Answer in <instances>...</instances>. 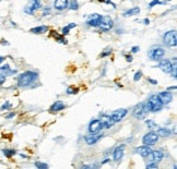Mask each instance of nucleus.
I'll list each match as a JSON object with an SVG mask.
<instances>
[{"instance_id":"ea45409f","label":"nucleus","mask_w":177,"mask_h":169,"mask_svg":"<svg viewBox=\"0 0 177 169\" xmlns=\"http://www.w3.org/2000/svg\"><path fill=\"white\" fill-rule=\"evenodd\" d=\"M126 59H127V61H129V62H131V61H132V57H131V56H126Z\"/></svg>"},{"instance_id":"7c9ffc66","label":"nucleus","mask_w":177,"mask_h":169,"mask_svg":"<svg viewBox=\"0 0 177 169\" xmlns=\"http://www.w3.org/2000/svg\"><path fill=\"white\" fill-rule=\"evenodd\" d=\"M112 51H113V50L110 49V48H108V49H107V50H105V51L102 52V54H101V57H102V58H104V57H107V56H110Z\"/></svg>"},{"instance_id":"4468645a","label":"nucleus","mask_w":177,"mask_h":169,"mask_svg":"<svg viewBox=\"0 0 177 169\" xmlns=\"http://www.w3.org/2000/svg\"><path fill=\"white\" fill-rule=\"evenodd\" d=\"M159 68L161 69L163 72L165 73H171L172 72V62L168 59H163L160 60Z\"/></svg>"},{"instance_id":"f3484780","label":"nucleus","mask_w":177,"mask_h":169,"mask_svg":"<svg viewBox=\"0 0 177 169\" xmlns=\"http://www.w3.org/2000/svg\"><path fill=\"white\" fill-rule=\"evenodd\" d=\"M68 5H69V0H55L54 1V7L58 11L65 10L68 8Z\"/></svg>"},{"instance_id":"bb28decb","label":"nucleus","mask_w":177,"mask_h":169,"mask_svg":"<svg viewBox=\"0 0 177 169\" xmlns=\"http://www.w3.org/2000/svg\"><path fill=\"white\" fill-rule=\"evenodd\" d=\"M35 167L38 169H47L48 168V165L45 164V163H42V161H36L35 163Z\"/></svg>"},{"instance_id":"423d86ee","label":"nucleus","mask_w":177,"mask_h":169,"mask_svg":"<svg viewBox=\"0 0 177 169\" xmlns=\"http://www.w3.org/2000/svg\"><path fill=\"white\" fill-rule=\"evenodd\" d=\"M157 141H159V135H157L156 132H154V131L146 133V135H143V138H142V143H143V145H148V146L154 145Z\"/></svg>"},{"instance_id":"4c0bfd02","label":"nucleus","mask_w":177,"mask_h":169,"mask_svg":"<svg viewBox=\"0 0 177 169\" xmlns=\"http://www.w3.org/2000/svg\"><path fill=\"white\" fill-rule=\"evenodd\" d=\"M139 50H140V48H139V46H135V47H132V49H131V51L135 54V52H138Z\"/></svg>"},{"instance_id":"cd10ccee","label":"nucleus","mask_w":177,"mask_h":169,"mask_svg":"<svg viewBox=\"0 0 177 169\" xmlns=\"http://www.w3.org/2000/svg\"><path fill=\"white\" fill-rule=\"evenodd\" d=\"M146 123L148 125V128H150V129H155V128H157V125L154 122L153 120H146Z\"/></svg>"},{"instance_id":"c85d7f7f","label":"nucleus","mask_w":177,"mask_h":169,"mask_svg":"<svg viewBox=\"0 0 177 169\" xmlns=\"http://www.w3.org/2000/svg\"><path fill=\"white\" fill-rule=\"evenodd\" d=\"M67 94H70V95H74V94H77L79 92V89H77V87H68L67 89Z\"/></svg>"},{"instance_id":"37998d69","label":"nucleus","mask_w":177,"mask_h":169,"mask_svg":"<svg viewBox=\"0 0 177 169\" xmlns=\"http://www.w3.org/2000/svg\"><path fill=\"white\" fill-rule=\"evenodd\" d=\"M150 23V22H149V20L148 19H146V20H144V24H149Z\"/></svg>"},{"instance_id":"20e7f679","label":"nucleus","mask_w":177,"mask_h":169,"mask_svg":"<svg viewBox=\"0 0 177 169\" xmlns=\"http://www.w3.org/2000/svg\"><path fill=\"white\" fill-rule=\"evenodd\" d=\"M164 55L165 50L161 46H154L149 50V58L151 60H154V61H160L161 59H163Z\"/></svg>"},{"instance_id":"1a4fd4ad","label":"nucleus","mask_w":177,"mask_h":169,"mask_svg":"<svg viewBox=\"0 0 177 169\" xmlns=\"http://www.w3.org/2000/svg\"><path fill=\"white\" fill-rule=\"evenodd\" d=\"M101 129H103L102 125V121L99 119H94L92 120L90 125H88V131L90 133H99L101 131Z\"/></svg>"},{"instance_id":"473e14b6","label":"nucleus","mask_w":177,"mask_h":169,"mask_svg":"<svg viewBox=\"0 0 177 169\" xmlns=\"http://www.w3.org/2000/svg\"><path fill=\"white\" fill-rule=\"evenodd\" d=\"M10 108H11V104L9 103V101H5V104L1 106V108H0V109H1V110H5V109H10Z\"/></svg>"},{"instance_id":"0eeeda50","label":"nucleus","mask_w":177,"mask_h":169,"mask_svg":"<svg viewBox=\"0 0 177 169\" xmlns=\"http://www.w3.org/2000/svg\"><path fill=\"white\" fill-rule=\"evenodd\" d=\"M99 26L102 31L107 32V31H110V30L113 29V26H114V21H113V19L110 18V16H102L101 23H99Z\"/></svg>"},{"instance_id":"a878e982","label":"nucleus","mask_w":177,"mask_h":169,"mask_svg":"<svg viewBox=\"0 0 177 169\" xmlns=\"http://www.w3.org/2000/svg\"><path fill=\"white\" fill-rule=\"evenodd\" d=\"M3 155H5V157H8V158H10V157H12L13 155H16V152L14 151V150H3Z\"/></svg>"},{"instance_id":"39448f33","label":"nucleus","mask_w":177,"mask_h":169,"mask_svg":"<svg viewBox=\"0 0 177 169\" xmlns=\"http://www.w3.org/2000/svg\"><path fill=\"white\" fill-rule=\"evenodd\" d=\"M163 42L166 46L175 47L177 45V32L175 30L166 32L163 36Z\"/></svg>"},{"instance_id":"9d476101","label":"nucleus","mask_w":177,"mask_h":169,"mask_svg":"<svg viewBox=\"0 0 177 169\" xmlns=\"http://www.w3.org/2000/svg\"><path fill=\"white\" fill-rule=\"evenodd\" d=\"M101 20H102L101 14H99V13H93V14H91V16H88L86 24L90 26H93V27H96L101 23Z\"/></svg>"},{"instance_id":"c9c22d12","label":"nucleus","mask_w":177,"mask_h":169,"mask_svg":"<svg viewBox=\"0 0 177 169\" xmlns=\"http://www.w3.org/2000/svg\"><path fill=\"white\" fill-rule=\"evenodd\" d=\"M146 168H154V169H156L157 168V165L155 164V163H152V164H149V165H146Z\"/></svg>"},{"instance_id":"2eb2a0df","label":"nucleus","mask_w":177,"mask_h":169,"mask_svg":"<svg viewBox=\"0 0 177 169\" xmlns=\"http://www.w3.org/2000/svg\"><path fill=\"white\" fill-rule=\"evenodd\" d=\"M125 144H121L119 145L118 147H116L113 152V157H114V160L115 161H119L120 159L122 158L124 156V151H125Z\"/></svg>"},{"instance_id":"6ab92c4d","label":"nucleus","mask_w":177,"mask_h":169,"mask_svg":"<svg viewBox=\"0 0 177 169\" xmlns=\"http://www.w3.org/2000/svg\"><path fill=\"white\" fill-rule=\"evenodd\" d=\"M101 121H102V125H103V128H105V129H110V128H112L115 123L114 121L110 119V117H108V116H103Z\"/></svg>"},{"instance_id":"79ce46f5","label":"nucleus","mask_w":177,"mask_h":169,"mask_svg":"<svg viewBox=\"0 0 177 169\" xmlns=\"http://www.w3.org/2000/svg\"><path fill=\"white\" fill-rule=\"evenodd\" d=\"M171 90H176V86H173V87H168L167 91H171Z\"/></svg>"},{"instance_id":"c03bdc74","label":"nucleus","mask_w":177,"mask_h":169,"mask_svg":"<svg viewBox=\"0 0 177 169\" xmlns=\"http://www.w3.org/2000/svg\"><path fill=\"white\" fill-rule=\"evenodd\" d=\"M3 60H5V57H0V63L2 62Z\"/></svg>"},{"instance_id":"f257e3e1","label":"nucleus","mask_w":177,"mask_h":169,"mask_svg":"<svg viewBox=\"0 0 177 169\" xmlns=\"http://www.w3.org/2000/svg\"><path fill=\"white\" fill-rule=\"evenodd\" d=\"M38 78V73L34 71H26V72L20 74L18 78V85L20 87H26L31 85L34 81Z\"/></svg>"},{"instance_id":"f8f14e48","label":"nucleus","mask_w":177,"mask_h":169,"mask_svg":"<svg viewBox=\"0 0 177 169\" xmlns=\"http://www.w3.org/2000/svg\"><path fill=\"white\" fill-rule=\"evenodd\" d=\"M41 8V2H39V0H31L29 3V5L25 8V12L27 14H32L34 13V11L38 10Z\"/></svg>"},{"instance_id":"aec40b11","label":"nucleus","mask_w":177,"mask_h":169,"mask_svg":"<svg viewBox=\"0 0 177 169\" xmlns=\"http://www.w3.org/2000/svg\"><path fill=\"white\" fill-rule=\"evenodd\" d=\"M65 104H63V101L61 100H57V101H55L54 104L50 106V110L52 111H60V110H63V109H65Z\"/></svg>"},{"instance_id":"7ed1b4c3","label":"nucleus","mask_w":177,"mask_h":169,"mask_svg":"<svg viewBox=\"0 0 177 169\" xmlns=\"http://www.w3.org/2000/svg\"><path fill=\"white\" fill-rule=\"evenodd\" d=\"M150 112L149 110V107L146 103H139L137 106L133 108V111H132V116L137 119L141 120V119H144V118L148 116V114Z\"/></svg>"},{"instance_id":"72a5a7b5","label":"nucleus","mask_w":177,"mask_h":169,"mask_svg":"<svg viewBox=\"0 0 177 169\" xmlns=\"http://www.w3.org/2000/svg\"><path fill=\"white\" fill-rule=\"evenodd\" d=\"M69 32H70V27L69 26H65L63 29V35H66V34H69Z\"/></svg>"},{"instance_id":"4be33fe9","label":"nucleus","mask_w":177,"mask_h":169,"mask_svg":"<svg viewBox=\"0 0 177 169\" xmlns=\"http://www.w3.org/2000/svg\"><path fill=\"white\" fill-rule=\"evenodd\" d=\"M157 135L159 136H163V138H167V136H169V135L172 134V131L168 130V129H166V128H160L159 130H157Z\"/></svg>"},{"instance_id":"a211bd4d","label":"nucleus","mask_w":177,"mask_h":169,"mask_svg":"<svg viewBox=\"0 0 177 169\" xmlns=\"http://www.w3.org/2000/svg\"><path fill=\"white\" fill-rule=\"evenodd\" d=\"M149 156H151L152 161H154V163H159V161H161L162 159H163V157H164V153L161 151H152L151 154H150Z\"/></svg>"},{"instance_id":"2f4dec72","label":"nucleus","mask_w":177,"mask_h":169,"mask_svg":"<svg viewBox=\"0 0 177 169\" xmlns=\"http://www.w3.org/2000/svg\"><path fill=\"white\" fill-rule=\"evenodd\" d=\"M141 76H142V72H141L140 70L137 71V72L135 73V76H133V80L135 81H139L141 79Z\"/></svg>"},{"instance_id":"f704fd0d","label":"nucleus","mask_w":177,"mask_h":169,"mask_svg":"<svg viewBox=\"0 0 177 169\" xmlns=\"http://www.w3.org/2000/svg\"><path fill=\"white\" fill-rule=\"evenodd\" d=\"M5 82V76L2 74V73H0V84H3Z\"/></svg>"},{"instance_id":"dca6fc26","label":"nucleus","mask_w":177,"mask_h":169,"mask_svg":"<svg viewBox=\"0 0 177 169\" xmlns=\"http://www.w3.org/2000/svg\"><path fill=\"white\" fill-rule=\"evenodd\" d=\"M157 96L160 97V99L162 100V103L164 105L166 104H169L171 101L173 100V95L171 92L168 91H165V92H161V93H159V95Z\"/></svg>"},{"instance_id":"49530a36","label":"nucleus","mask_w":177,"mask_h":169,"mask_svg":"<svg viewBox=\"0 0 177 169\" xmlns=\"http://www.w3.org/2000/svg\"><path fill=\"white\" fill-rule=\"evenodd\" d=\"M0 1H1V0H0Z\"/></svg>"},{"instance_id":"6e6552de","label":"nucleus","mask_w":177,"mask_h":169,"mask_svg":"<svg viewBox=\"0 0 177 169\" xmlns=\"http://www.w3.org/2000/svg\"><path fill=\"white\" fill-rule=\"evenodd\" d=\"M128 114L127 109H125V108H119V109L115 110L110 117V119L116 123V122H120V121L126 117V114Z\"/></svg>"},{"instance_id":"e433bc0d","label":"nucleus","mask_w":177,"mask_h":169,"mask_svg":"<svg viewBox=\"0 0 177 169\" xmlns=\"http://www.w3.org/2000/svg\"><path fill=\"white\" fill-rule=\"evenodd\" d=\"M49 13H50V8H45L43 16H47V14H49Z\"/></svg>"},{"instance_id":"a19ab883","label":"nucleus","mask_w":177,"mask_h":169,"mask_svg":"<svg viewBox=\"0 0 177 169\" xmlns=\"http://www.w3.org/2000/svg\"><path fill=\"white\" fill-rule=\"evenodd\" d=\"M14 116H16V114H14V112H12V114H9L8 116H7V118H8V119H10V118L14 117Z\"/></svg>"},{"instance_id":"b1692460","label":"nucleus","mask_w":177,"mask_h":169,"mask_svg":"<svg viewBox=\"0 0 177 169\" xmlns=\"http://www.w3.org/2000/svg\"><path fill=\"white\" fill-rule=\"evenodd\" d=\"M0 71L2 73H7V74H13V73H16V71L14 70H11L10 67H9V65H2V67H0Z\"/></svg>"},{"instance_id":"393cba45","label":"nucleus","mask_w":177,"mask_h":169,"mask_svg":"<svg viewBox=\"0 0 177 169\" xmlns=\"http://www.w3.org/2000/svg\"><path fill=\"white\" fill-rule=\"evenodd\" d=\"M68 8L71 9V10H78L79 9V3L77 0H71L69 1V5H68Z\"/></svg>"},{"instance_id":"ddd939ff","label":"nucleus","mask_w":177,"mask_h":169,"mask_svg":"<svg viewBox=\"0 0 177 169\" xmlns=\"http://www.w3.org/2000/svg\"><path fill=\"white\" fill-rule=\"evenodd\" d=\"M151 152H152V150L150 148V146H148V145H142V146H139V147H137V148H135V153H137V154H139L140 156H142V157H149V155L151 154Z\"/></svg>"},{"instance_id":"412c9836","label":"nucleus","mask_w":177,"mask_h":169,"mask_svg":"<svg viewBox=\"0 0 177 169\" xmlns=\"http://www.w3.org/2000/svg\"><path fill=\"white\" fill-rule=\"evenodd\" d=\"M48 31V26L46 25H41V26H36V27H33L31 29V32L34 34H44Z\"/></svg>"},{"instance_id":"c756f323","label":"nucleus","mask_w":177,"mask_h":169,"mask_svg":"<svg viewBox=\"0 0 177 169\" xmlns=\"http://www.w3.org/2000/svg\"><path fill=\"white\" fill-rule=\"evenodd\" d=\"M163 5V2H161L160 0H152L151 2H150V5H149V8H153L154 5Z\"/></svg>"},{"instance_id":"a18cd8bd","label":"nucleus","mask_w":177,"mask_h":169,"mask_svg":"<svg viewBox=\"0 0 177 169\" xmlns=\"http://www.w3.org/2000/svg\"><path fill=\"white\" fill-rule=\"evenodd\" d=\"M99 2H104V0H99Z\"/></svg>"},{"instance_id":"9b49d317","label":"nucleus","mask_w":177,"mask_h":169,"mask_svg":"<svg viewBox=\"0 0 177 169\" xmlns=\"http://www.w3.org/2000/svg\"><path fill=\"white\" fill-rule=\"evenodd\" d=\"M102 138H103V134H97V133H91V134L84 136L85 142L88 144V145H93V144L97 143Z\"/></svg>"},{"instance_id":"f03ea898","label":"nucleus","mask_w":177,"mask_h":169,"mask_svg":"<svg viewBox=\"0 0 177 169\" xmlns=\"http://www.w3.org/2000/svg\"><path fill=\"white\" fill-rule=\"evenodd\" d=\"M146 105L149 107V110L152 112L160 111V110L163 109V106H164V104L162 103V100L160 99V97L157 95H152V96L149 97Z\"/></svg>"},{"instance_id":"58836bf2","label":"nucleus","mask_w":177,"mask_h":169,"mask_svg":"<svg viewBox=\"0 0 177 169\" xmlns=\"http://www.w3.org/2000/svg\"><path fill=\"white\" fill-rule=\"evenodd\" d=\"M148 81H149V82H150V83H151V84H154V85H156V84H157V81H156V80H153V79H148Z\"/></svg>"},{"instance_id":"5701e85b","label":"nucleus","mask_w":177,"mask_h":169,"mask_svg":"<svg viewBox=\"0 0 177 169\" xmlns=\"http://www.w3.org/2000/svg\"><path fill=\"white\" fill-rule=\"evenodd\" d=\"M138 13H140V8L137 7V8H132L127 10L124 13V16H135V14H138Z\"/></svg>"}]
</instances>
